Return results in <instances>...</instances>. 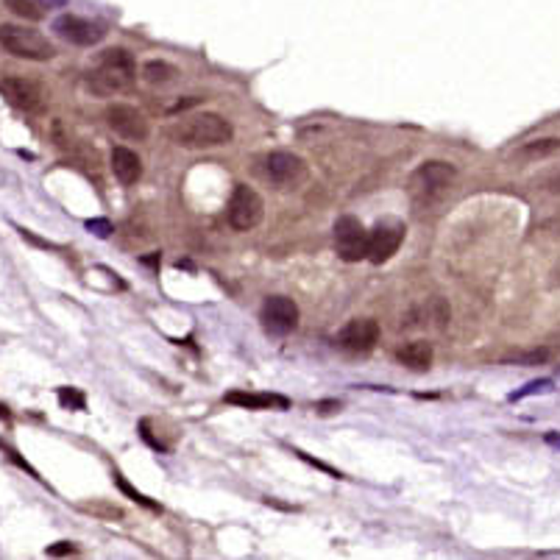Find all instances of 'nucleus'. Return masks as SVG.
<instances>
[{"instance_id": "nucleus-1", "label": "nucleus", "mask_w": 560, "mask_h": 560, "mask_svg": "<svg viewBox=\"0 0 560 560\" xmlns=\"http://www.w3.org/2000/svg\"><path fill=\"white\" fill-rule=\"evenodd\" d=\"M170 137L182 148H196V151H201V148H221V145L231 142L234 125L226 120L224 114L204 112L184 117L182 123H176L170 128Z\"/></svg>"}, {"instance_id": "nucleus-2", "label": "nucleus", "mask_w": 560, "mask_h": 560, "mask_svg": "<svg viewBox=\"0 0 560 560\" xmlns=\"http://www.w3.org/2000/svg\"><path fill=\"white\" fill-rule=\"evenodd\" d=\"M137 78V67H134V59L128 50L123 48H112V50H104L98 64L90 70L87 76V87L101 95V98H109V95H117L123 90H128Z\"/></svg>"}, {"instance_id": "nucleus-3", "label": "nucleus", "mask_w": 560, "mask_h": 560, "mask_svg": "<svg viewBox=\"0 0 560 560\" xmlns=\"http://www.w3.org/2000/svg\"><path fill=\"white\" fill-rule=\"evenodd\" d=\"M0 48L11 56L28 59V62H50L56 56V48L48 42V36H42L34 28L14 25V22L0 25Z\"/></svg>"}, {"instance_id": "nucleus-4", "label": "nucleus", "mask_w": 560, "mask_h": 560, "mask_svg": "<svg viewBox=\"0 0 560 560\" xmlns=\"http://www.w3.org/2000/svg\"><path fill=\"white\" fill-rule=\"evenodd\" d=\"M265 215V201L262 196L248 187V184H237L231 198H228V224L234 231H251L262 224Z\"/></svg>"}, {"instance_id": "nucleus-5", "label": "nucleus", "mask_w": 560, "mask_h": 560, "mask_svg": "<svg viewBox=\"0 0 560 560\" xmlns=\"http://www.w3.org/2000/svg\"><path fill=\"white\" fill-rule=\"evenodd\" d=\"M335 251L343 262L368 259V231L354 215H343L335 221Z\"/></svg>"}, {"instance_id": "nucleus-6", "label": "nucleus", "mask_w": 560, "mask_h": 560, "mask_svg": "<svg viewBox=\"0 0 560 560\" xmlns=\"http://www.w3.org/2000/svg\"><path fill=\"white\" fill-rule=\"evenodd\" d=\"M265 173L279 190H293L307 179V162L290 151H273L265 159Z\"/></svg>"}, {"instance_id": "nucleus-7", "label": "nucleus", "mask_w": 560, "mask_h": 560, "mask_svg": "<svg viewBox=\"0 0 560 560\" xmlns=\"http://www.w3.org/2000/svg\"><path fill=\"white\" fill-rule=\"evenodd\" d=\"M457 170L454 165L449 162H441V159H432V162H424L413 170L410 176V190L416 196H424V198H432V196H441L449 184L454 182Z\"/></svg>"}, {"instance_id": "nucleus-8", "label": "nucleus", "mask_w": 560, "mask_h": 560, "mask_svg": "<svg viewBox=\"0 0 560 560\" xmlns=\"http://www.w3.org/2000/svg\"><path fill=\"white\" fill-rule=\"evenodd\" d=\"M107 123L114 134H120L123 139H131V142H142L148 139L151 134V125H148V117L139 112L137 107H128V104H114L107 109Z\"/></svg>"}, {"instance_id": "nucleus-9", "label": "nucleus", "mask_w": 560, "mask_h": 560, "mask_svg": "<svg viewBox=\"0 0 560 560\" xmlns=\"http://www.w3.org/2000/svg\"><path fill=\"white\" fill-rule=\"evenodd\" d=\"M262 327L271 335H290L299 327V307L287 296H271L262 304Z\"/></svg>"}, {"instance_id": "nucleus-10", "label": "nucleus", "mask_w": 560, "mask_h": 560, "mask_svg": "<svg viewBox=\"0 0 560 560\" xmlns=\"http://www.w3.org/2000/svg\"><path fill=\"white\" fill-rule=\"evenodd\" d=\"M376 343H379V324L374 318L348 321L337 335V346L348 354H368L376 348Z\"/></svg>"}, {"instance_id": "nucleus-11", "label": "nucleus", "mask_w": 560, "mask_h": 560, "mask_svg": "<svg viewBox=\"0 0 560 560\" xmlns=\"http://www.w3.org/2000/svg\"><path fill=\"white\" fill-rule=\"evenodd\" d=\"M53 31H56L62 39H67V42H73V45H81V48L98 45V42L104 39V34H107L104 25H98V22L87 20V17H78V14H62V17H56Z\"/></svg>"}, {"instance_id": "nucleus-12", "label": "nucleus", "mask_w": 560, "mask_h": 560, "mask_svg": "<svg viewBox=\"0 0 560 560\" xmlns=\"http://www.w3.org/2000/svg\"><path fill=\"white\" fill-rule=\"evenodd\" d=\"M0 93L14 109H22V112H36V109H42V101H45L42 87L36 81L20 78V76H6L0 81Z\"/></svg>"}, {"instance_id": "nucleus-13", "label": "nucleus", "mask_w": 560, "mask_h": 560, "mask_svg": "<svg viewBox=\"0 0 560 560\" xmlns=\"http://www.w3.org/2000/svg\"><path fill=\"white\" fill-rule=\"evenodd\" d=\"M404 240V226L402 224H379L374 231H368V259L374 265L388 262Z\"/></svg>"}, {"instance_id": "nucleus-14", "label": "nucleus", "mask_w": 560, "mask_h": 560, "mask_svg": "<svg viewBox=\"0 0 560 560\" xmlns=\"http://www.w3.org/2000/svg\"><path fill=\"white\" fill-rule=\"evenodd\" d=\"M109 162H112L114 179H117L120 184L131 187V184H137V182L142 179V159L137 156V151H131V148H125V145H117V148H112Z\"/></svg>"}, {"instance_id": "nucleus-15", "label": "nucleus", "mask_w": 560, "mask_h": 560, "mask_svg": "<svg viewBox=\"0 0 560 560\" xmlns=\"http://www.w3.org/2000/svg\"><path fill=\"white\" fill-rule=\"evenodd\" d=\"M396 360L410 368V371H430L432 365V346L427 340H413V343H404L399 351H396Z\"/></svg>"}, {"instance_id": "nucleus-16", "label": "nucleus", "mask_w": 560, "mask_h": 560, "mask_svg": "<svg viewBox=\"0 0 560 560\" xmlns=\"http://www.w3.org/2000/svg\"><path fill=\"white\" fill-rule=\"evenodd\" d=\"M228 404H237V407H245V410H271V407H279L285 410L290 402L285 396H276V393H245V390H234L226 396Z\"/></svg>"}, {"instance_id": "nucleus-17", "label": "nucleus", "mask_w": 560, "mask_h": 560, "mask_svg": "<svg viewBox=\"0 0 560 560\" xmlns=\"http://www.w3.org/2000/svg\"><path fill=\"white\" fill-rule=\"evenodd\" d=\"M142 78L153 87H165L179 78V67H173L170 62H162V59H151L142 64Z\"/></svg>"}, {"instance_id": "nucleus-18", "label": "nucleus", "mask_w": 560, "mask_h": 560, "mask_svg": "<svg viewBox=\"0 0 560 560\" xmlns=\"http://www.w3.org/2000/svg\"><path fill=\"white\" fill-rule=\"evenodd\" d=\"M555 151H560V139L558 137H547V139H533V142H524L513 159H521V162H535V159H547L552 156Z\"/></svg>"}, {"instance_id": "nucleus-19", "label": "nucleus", "mask_w": 560, "mask_h": 560, "mask_svg": "<svg viewBox=\"0 0 560 560\" xmlns=\"http://www.w3.org/2000/svg\"><path fill=\"white\" fill-rule=\"evenodd\" d=\"M112 477H114V482H117V488H120L125 496H131L137 505H142V507H148V510H159V505H156V502H151V499H148L145 493H139L137 488H131V485H128V479H125L120 471H114Z\"/></svg>"}, {"instance_id": "nucleus-20", "label": "nucleus", "mask_w": 560, "mask_h": 560, "mask_svg": "<svg viewBox=\"0 0 560 560\" xmlns=\"http://www.w3.org/2000/svg\"><path fill=\"white\" fill-rule=\"evenodd\" d=\"M6 6L22 20H39L42 17V6L36 0H6Z\"/></svg>"}, {"instance_id": "nucleus-21", "label": "nucleus", "mask_w": 560, "mask_h": 560, "mask_svg": "<svg viewBox=\"0 0 560 560\" xmlns=\"http://www.w3.org/2000/svg\"><path fill=\"white\" fill-rule=\"evenodd\" d=\"M59 402H62V407H70V410H84L87 407L84 396L76 388H59Z\"/></svg>"}, {"instance_id": "nucleus-22", "label": "nucleus", "mask_w": 560, "mask_h": 560, "mask_svg": "<svg viewBox=\"0 0 560 560\" xmlns=\"http://www.w3.org/2000/svg\"><path fill=\"white\" fill-rule=\"evenodd\" d=\"M552 388V379H538V382H530L524 390H519V393H513L510 399L516 402V399H524V396H533V393H544V390H549Z\"/></svg>"}, {"instance_id": "nucleus-23", "label": "nucleus", "mask_w": 560, "mask_h": 560, "mask_svg": "<svg viewBox=\"0 0 560 560\" xmlns=\"http://www.w3.org/2000/svg\"><path fill=\"white\" fill-rule=\"evenodd\" d=\"M549 360V348H541V351H530V354H524V357H516V362H521V365H541V362H547Z\"/></svg>"}, {"instance_id": "nucleus-24", "label": "nucleus", "mask_w": 560, "mask_h": 560, "mask_svg": "<svg viewBox=\"0 0 560 560\" xmlns=\"http://www.w3.org/2000/svg\"><path fill=\"white\" fill-rule=\"evenodd\" d=\"M87 228H90V231H95L98 237H109V234H112V231H114L112 224H109V221H104V218H95V221H87Z\"/></svg>"}, {"instance_id": "nucleus-25", "label": "nucleus", "mask_w": 560, "mask_h": 560, "mask_svg": "<svg viewBox=\"0 0 560 560\" xmlns=\"http://www.w3.org/2000/svg\"><path fill=\"white\" fill-rule=\"evenodd\" d=\"M50 558H59V555H73L76 552V547L70 544V541H59V544H53V547H48L45 549Z\"/></svg>"}, {"instance_id": "nucleus-26", "label": "nucleus", "mask_w": 560, "mask_h": 560, "mask_svg": "<svg viewBox=\"0 0 560 560\" xmlns=\"http://www.w3.org/2000/svg\"><path fill=\"white\" fill-rule=\"evenodd\" d=\"M39 6H48V8H59V6H67V0H36Z\"/></svg>"}, {"instance_id": "nucleus-27", "label": "nucleus", "mask_w": 560, "mask_h": 560, "mask_svg": "<svg viewBox=\"0 0 560 560\" xmlns=\"http://www.w3.org/2000/svg\"><path fill=\"white\" fill-rule=\"evenodd\" d=\"M547 441H549L552 446H560V438H558V435H547Z\"/></svg>"}, {"instance_id": "nucleus-28", "label": "nucleus", "mask_w": 560, "mask_h": 560, "mask_svg": "<svg viewBox=\"0 0 560 560\" xmlns=\"http://www.w3.org/2000/svg\"><path fill=\"white\" fill-rule=\"evenodd\" d=\"M0 418H3V421H6V418H8V410H6V407H3V404H0Z\"/></svg>"}]
</instances>
